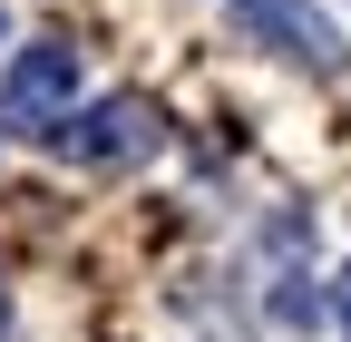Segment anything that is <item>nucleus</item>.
Returning <instances> with one entry per match:
<instances>
[{
    "label": "nucleus",
    "mask_w": 351,
    "mask_h": 342,
    "mask_svg": "<svg viewBox=\"0 0 351 342\" xmlns=\"http://www.w3.org/2000/svg\"><path fill=\"white\" fill-rule=\"evenodd\" d=\"M69 108H78V49H69V39L20 49L10 59V89H0V127H20V137L49 147L59 127H69Z\"/></svg>",
    "instance_id": "obj_1"
},
{
    "label": "nucleus",
    "mask_w": 351,
    "mask_h": 342,
    "mask_svg": "<svg viewBox=\"0 0 351 342\" xmlns=\"http://www.w3.org/2000/svg\"><path fill=\"white\" fill-rule=\"evenodd\" d=\"M69 147L88 157V166H147L156 147H166V117H156V98H98L78 127H69Z\"/></svg>",
    "instance_id": "obj_2"
},
{
    "label": "nucleus",
    "mask_w": 351,
    "mask_h": 342,
    "mask_svg": "<svg viewBox=\"0 0 351 342\" xmlns=\"http://www.w3.org/2000/svg\"><path fill=\"white\" fill-rule=\"evenodd\" d=\"M234 30L263 39V49H283V59H302V69H341V30L313 0H234Z\"/></svg>",
    "instance_id": "obj_3"
},
{
    "label": "nucleus",
    "mask_w": 351,
    "mask_h": 342,
    "mask_svg": "<svg viewBox=\"0 0 351 342\" xmlns=\"http://www.w3.org/2000/svg\"><path fill=\"white\" fill-rule=\"evenodd\" d=\"M332 304H341V323H351V274H341V293H332Z\"/></svg>",
    "instance_id": "obj_4"
},
{
    "label": "nucleus",
    "mask_w": 351,
    "mask_h": 342,
    "mask_svg": "<svg viewBox=\"0 0 351 342\" xmlns=\"http://www.w3.org/2000/svg\"><path fill=\"white\" fill-rule=\"evenodd\" d=\"M0 332H10V293H0Z\"/></svg>",
    "instance_id": "obj_5"
}]
</instances>
